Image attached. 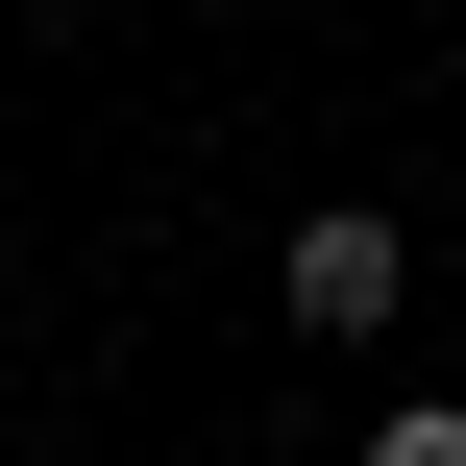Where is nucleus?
I'll list each match as a JSON object with an SVG mask.
<instances>
[{
    "label": "nucleus",
    "instance_id": "nucleus-2",
    "mask_svg": "<svg viewBox=\"0 0 466 466\" xmlns=\"http://www.w3.org/2000/svg\"><path fill=\"white\" fill-rule=\"evenodd\" d=\"M369 466H466V393H418V418H369Z\"/></svg>",
    "mask_w": 466,
    "mask_h": 466
},
{
    "label": "nucleus",
    "instance_id": "nucleus-1",
    "mask_svg": "<svg viewBox=\"0 0 466 466\" xmlns=\"http://www.w3.org/2000/svg\"><path fill=\"white\" fill-rule=\"evenodd\" d=\"M270 295H295V344H369V319H393V221H369V197H344V221H295V270H270Z\"/></svg>",
    "mask_w": 466,
    "mask_h": 466
}]
</instances>
